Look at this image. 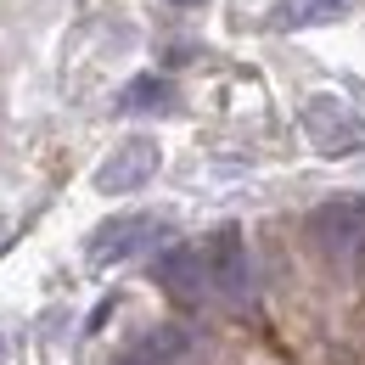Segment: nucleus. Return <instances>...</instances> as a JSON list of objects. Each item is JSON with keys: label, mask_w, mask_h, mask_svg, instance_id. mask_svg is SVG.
Listing matches in <instances>:
<instances>
[{"label": "nucleus", "mask_w": 365, "mask_h": 365, "mask_svg": "<svg viewBox=\"0 0 365 365\" xmlns=\"http://www.w3.org/2000/svg\"><path fill=\"white\" fill-rule=\"evenodd\" d=\"M309 236L320 253L331 259H354L365 247V197H326L309 214Z\"/></svg>", "instance_id": "nucleus-1"}, {"label": "nucleus", "mask_w": 365, "mask_h": 365, "mask_svg": "<svg viewBox=\"0 0 365 365\" xmlns=\"http://www.w3.org/2000/svg\"><path fill=\"white\" fill-rule=\"evenodd\" d=\"M169 236L163 220H152V214H113V220H101L91 230V264H118V259H130L140 247H158Z\"/></svg>", "instance_id": "nucleus-2"}, {"label": "nucleus", "mask_w": 365, "mask_h": 365, "mask_svg": "<svg viewBox=\"0 0 365 365\" xmlns=\"http://www.w3.org/2000/svg\"><path fill=\"white\" fill-rule=\"evenodd\" d=\"M304 130H309V140H315L320 152H331V158L365 146V118L349 101H337V96H315V101L304 107Z\"/></svg>", "instance_id": "nucleus-3"}, {"label": "nucleus", "mask_w": 365, "mask_h": 365, "mask_svg": "<svg viewBox=\"0 0 365 365\" xmlns=\"http://www.w3.org/2000/svg\"><path fill=\"white\" fill-rule=\"evenodd\" d=\"M152 175H158V140L130 135L124 146H113V158L96 169V191H107V197H124V191H140Z\"/></svg>", "instance_id": "nucleus-4"}, {"label": "nucleus", "mask_w": 365, "mask_h": 365, "mask_svg": "<svg viewBox=\"0 0 365 365\" xmlns=\"http://www.w3.org/2000/svg\"><path fill=\"white\" fill-rule=\"evenodd\" d=\"M152 281L169 292V298H180V304H197V298H208V259H202V247H163L158 259H152Z\"/></svg>", "instance_id": "nucleus-5"}, {"label": "nucleus", "mask_w": 365, "mask_h": 365, "mask_svg": "<svg viewBox=\"0 0 365 365\" xmlns=\"http://www.w3.org/2000/svg\"><path fill=\"white\" fill-rule=\"evenodd\" d=\"M202 259H208V292L220 298H247V247H242V230L220 225L202 242Z\"/></svg>", "instance_id": "nucleus-6"}, {"label": "nucleus", "mask_w": 365, "mask_h": 365, "mask_svg": "<svg viewBox=\"0 0 365 365\" xmlns=\"http://www.w3.org/2000/svg\"><path fill=\"white\" fill-rule=\"evenodd\" d=\"M185 354H191V337H185L180 326H158V331L140 337L124 360H130V365H180Z\"/></svg>", "instance_id": "nucleus-7"}, {"label": "nucleus", "mask_w": 365, "mask_h": 365, "mask_svg": "<svg viewBox=\"0 0 365 365\" xmlns=\"http://www.w3.org/2000/svg\"><path fill=\"white\" fill-rule=\"evenodd\" d=\"M180 96H175V85L169 79H158V73H140V79H130L124 85V96H118V107L124 113H169Z\"/></svg>", "instance_id": "nucleus-8"}, {"label": "nucleus", "mask_w": 365, "mask_h": 365, "mask_svg": "<svg viewBox=\"0 0 365 365\" xmlns=\"http://www.w3.org/2000/svg\"><path fill=\"white\" fill-rule=\"evenodd\" d=\"M349 0H281L275 6V29H315V23H337Z\"/></svg>", "instance_id": "nucleus-9"}, {"label": "nucleus", "mask_w": 365, "mask_h": 365, "mask_svg": "<svg viewBox=\"0 0 365 365\" xmlns=\"http://www.w3.org/2000/svg\"><path fill=\"white\" fill-rule=\"evenodd\" d=\"M0 247H6V220H0Z\"/></svg>", "instance_id": "nucleus-10"}, {"label": "nucleus", "mask_w": 365, "mask_h": 365, "mask_svg": "<svg viewBox=\"0 0 365 365\" xmlns=\"http://www.w3.org/2000/svg\"><path fill=\"white\" fill-rule=\"evenodd\" d=\"M180 6H202V0H180Z\"/></svg>", "instance_id": "nucleus-11"}, {"label": "nucleus", "mask_w": 365, "mask_h": 365, "mask_svg": "<svg viewBox=\"0 0 365 365\" xmlns=\"http://www.w3.org/2000/svg\"><path fill=\"white\" fill-rule=\"evenodd\" d=\"M118 365H130V360H118Z\"/></svg>", "instance_id": "nucleus-12"}]
</instances>
